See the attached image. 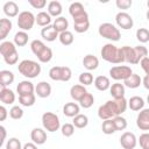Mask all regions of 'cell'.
<instances>
[{
  "label": "cell",
  "instance_id": "6da1fadb",
  "mask_svg": "<svg viewBox=\"0 0 149 149\" xmlns=\"http://www.w3.org/2000/svg\"><path fill=\"white\" fill-rule=\"evenodd\" d=\"M127 109V100L126 98L113 99L106 101L104 105L99 106L98 108V116L101 120L113 119L114 116H119L125 113Z\"/></svg>",
  "mask_w": 149,
  "mask_h": 149
},
{
  "label": "cell",
  "instance_id": "7a4b0ae2",
  "mask_svg": "<svg viewBox=\"0 0 149 149\" xmlns=\"http://www.w3.org/2000/svg\"><path fill=\"white\" fill-rule=\"evenodd\" d=\"M123 62H127L129 64H139V62L148 56V49L144 45H136V47H129L123 45L121 47Z\"/></svg>",
  "mask_w": 149,
  "mask_h": 149
},
{
  "label": "cell",
  "instance_id": "3957f363",
  "mask_svg": "<svg viewBox=\"0 0 149 149\" xmlns=\"http://www.w3.org/2000/svg\"><path fill=\"white\" fill-rule=\"evenodd\" d=\"M100 55H101L102 59L108 63H113V64L123 63V56H122L121 48H118L116 45H114L112 43H106L101 48Z\"/></svg>",
  "mask_w": 149,
  "mask_h": 149
},
{
  "label": "cell",
  "instance_id": "277c9868",
  "mask_svg": "<svg viewBox=\"0 0 149 149\" xmlns=\"http://www.w3.org/2000/svg\"><path fill=\"white\" fill-rule=\"evenodd\" d=\"M0 54L8 65H15L19 61V52L16 50V47L10 41H3L0 43Z\"/></svg>",
  "mask_w": 149,
  "mask_h": 149
},
{
  "label": "cell",
  "instance_id": "5b68a950",
  "mask_svg": "<svg viewBox=\"0 0 149 149\" xmlns=\"http://www.w3.org/2000/svg\"><path fill=\"white\" fill-rule=\"evenodd\" d=\"M17 70L23 77L33 79V78H36L41 73L42 69H41L40 63H37L35 61H31V59H23L19 63Z\"/></svg>",
  "mask_w": 149,
  "mask_h": 149
},
{
  "label": "cell",
  "instance_id": "8992f818",
  "mask_svg": "<svg viewBox=\"0 0 149 149\" xmlns=\"http://www.w3.org/2000/svg\"><path fill=\"white\" fill-rule=\"evenodd\" d=\"M98 33L101 37L104 38H107L109 41H113V42H116L120 40L121 37V31L120 29L113 24V23H109V22H104L99 26L98 28Z\"/></svg>",
  "mask_w": 149,
  "mask_h": 149
},
{
  "label": "cell",
  "instance_id": "52a82bcc",
  "mask_svg": "<svg viewBox=\"0 0 149 149\" xmlns=\"http://www.w3.org/2000/svg\"><path fill=\"white\" fill-rule=\"evenodd\" d=\"M42 126L44 130L54 133L61 128V121L59 116L52 112H45L42 115Z\"/></svg>",
  "mask_w": 149,
  "mask_h": 149
},
{
  "label": "cell",
  "instance_id": "ba28073f",
  "mask_svg": "<svg viewBox=\"0 0 149 149\" xmlns=\"http://www.w3.org/2000/svg\"><path fill=\"white\" fill-rule=\"evenodd\" d=\"M49 77L55 81H69L72 77V71L69 66H52L49 70Z\"/></svg>",
  "mask_w": 149,
  "mask_h": 149
},
{
  "label": "cell",
  "instance_id": "9c48e42d",
  "mask_svg": "<svg viewBox=\"0 0 149 149\" xmlns=\"http://www.w3.org/2000/svg\"><path fill=\"white\" fill-rule=\"evenodd\" d=\"M35 24V15L29 10H23L17 15V26L22 31H29Z\"/></svg>",
  "mask_w": 149,
  "mask_h": 149
},
{
  "label": "cell",
  "instance_id": "30bf717a",
  "mask_svg": "<svg viewBox=\"0 0 149 149\" xmlns=\"http://www.w3.org/2000/svg\"><path fill=\"white\" fill-rule=\"evenodd\" d=\"M132 73H133V70L130 69V66H127V65H116L109 69L111 78L116 81L127 79Z\"/></svg>",
  "mask_w": 149,
  "mask_h": 149
},
{
  "label": "cell",
  "instance_id": "8fae6325",
  "mask_svg": "<svg viewBox=\"0 0 149 149\" xmlns=\"http://www.w3.org/2000/svg\"><path fill=\"white\" fill-rule=\"evenodd\" d=\"M115 22H116V26L123 30H129L134 26V20L132 15H129L126 12H119L115 15Z\"/></svg>",
  "mask_w": 149,
  "mask_h": 149
},
{
  "label": "cell",
  "instance_id": "7c38bea8",
  "mask_svg": "<svg viewBox=\"0 0 149 149\" xmlns=\"http://www.w3.org/2000/svg\"><path fill=\"white\" fill-rule=\"evenodd\" d=\"M120 144L123 149H134L137 144V139H136L134 133L125 132L120 136Z\"/></svg>",
  "mask_w": 149,
  "mask_h": 149
},
{
  "label": "cell",
  "instance_id": "4fadbf2b",
  "mask_svg": "<svg viewBox=\"0 0 149 149\" xmlns=\"http://www.w3.org/2000/svg\"><path fill=\"white\" fill-rule=\"evenodd\" d=\"M136 126L141 130H144V132L149 130V109L148 108H143L140 111L136 118Z\"/></svg>",
  "mask_w": 149,
  "mask_h": 149
},
{
  "label": "cell",
  "instance_id": "5bb4252c",
  "mask_svg": "<svg viewBox=\"0 0 149 149\" xmlns=\"http://www.w3.org/2000/svg\"><path fill=\"white\" fill-rule=\"evenodd\" d=\"M73 28L76 33H85L90 28V20H88V14L81 17H78L76 20H73Z\"/></svg>",
  "mask_w": 149,
  "mask_h": 149
},
{
  "label": "cell",
  "instance_id": "9a60e30c",
  "mask_svg": "<svg viewBox=\"0 0 149 149\" xmlns=\"http://www.w3.org/2000/svg\"><path fill=\"white\" fill-rule=\"evenodd\" d=\"M30 139L33 143H35L36 146L44 144L47 142V133L42 128H34L30 132Z\"/></svg>",
  "mask_w": 149,
  "mask_h": 149
},
{
  "label": "cell",
  "instance_id": "2e32d148",
  "mask_svg": "<svg viewBox=\"0 0 149 149\" xmlns=\"http://www.w3.org/2000/svg\"><path fill=\"white\" fill-rule=\"evenodd\" d=\"M35 95L40 98H48L51 94V85L48 81H40L35 86Z\"/></svg>",
  "mask_w": 149,
  "mask_h": 149
},
{
  "label": "cell",
  "instance_id": "e0dca14e",
  "mask_svg": "<svg viewBox=\"0 0 149 149\" xmlns=\"http://www.w3.org/2000/svg\"><path fill=\"white\" fill-rule=\"evenodd\" d=\"M41 36L47 42H54V41H56V38H58V33L56 31V29L54 28L52 24H49V26L42 28Z\"/></svg>",
  "mask_w": 149,
  "mask_h": 149
},
{
  "label": "cell",
  "instance_id": "ac0fdd59",
  "mask_svg": "<svg viewBox=\"0 0 149 149\" xmlns=\"http://www.w3.org/2000/svg\"><path fill=\"white\" fill-rule=\"evenodd\" d=\"M83 66L86 70H88V72L98 69V66H99V59H98V57L94 56V55H92V54H87L83 58Z\"/></svg>",
  "mask_w": 149,
  "mask_h": 149
},
{
  "label": "cell",
  "instance_id": "d6986e66",
  "mask_svg": "<svg viewBox=\"0 0 149 149\" xmlns=\"http://www.w3.org/2000/svg\"><path fill=\"white\" fill-rule=\"evenodd\" d=\"M12 28H13V23H12L10 19H7V17L0 19V41L3 42L6 40L8 34L10 33Z\"/></svg>",
  "mask_w": 149,
  "mask_h": 149
},
{
  "label": "cell",
  "instance_id": "ffe728a7",
  "mask_svg": "<svg viewBox=\"0 0 149 149\" xmlns=\"http://www.w3.org/2000/svg\"><path fill=\"white\" fill-rule=\"evenodd\" d=\"M69 13H70V15L72 16L73 20L87 14V12L85 10V8H84L81 2H72L70 5V7H69Z\"/></svg>",
  "mask_w": 149,
  "mask_h": 149
},
{
  "label": "cell",
  "instance_id": "44dd1931",
  "mask_svg": "<svg viewBox=\"0 0 149 149\" xmlns=\"http://www.w3.org/2000/svg\"><path fill=\"white\" fill-rule=\"evenodd\" d=\"M34 91H35V86L29 80H22L16 86V92L19 93V95H24V94L34 93Z\"/></svg>",
  "mask_w": 149,
  "mask_h": 149
},
{
  "label": "cell",
  "instance_id": "7402d4cb",
  "mask_svg": "<svg viewBox=\"0 0 149 149\" xmlns=\"http://www.w3.org/2000/svg\"><path fill=\"white\" fill-rule=\"evenodd\" d=\"M80 112V106L77 102H66L63 106V114L68 118H74Z\"/></svg>",
  "mask_w": 149,
  "mask_h": 149
},
{
  "label": "cell",
  "instance_id": "603a6c76",
  "mask_svg": "<svg viewBox=\"0 0 149 149\" xmlns=\"http://www.w3.org/2000/svg\"><path fill=\"white\" fill-rule=\"evenodd\" d=\"M2 9H3V13L7 16V19L8 17H15V16L19 15V6H17V3L15 1L5 2Z\"/></svg>",
  "mask_w": 149,
  "mask_h": 149
},
{
  "label": "cell",
  "instance_id": "cb8c5ba5",
  "mask_svg": "<svg viewBox=\"0 0 149 149\" xmlns=\"http://www.w3.org/2000/svg\"><path fill=\"white\" fill-rule=\"evenodd\" d=\"M85 93H87V90H86L85 86H83V85H80V84L72 85L71 88H70V95H71V98H72L74 101H79V100L83 98V95H84Z\"/></svg>",
  "mask_w": 149,
  "mask_h": 149
},
{
  "label": "cell",
  "instance_id": "d4e9b609",
  "mask_svg": "<svg viewBox=\"0 0 149 149\" xmlns=\"http://www.w3.org/2000/svg\"><path fill=\"white\" fill-rule=\"evenodd\" d=\"M62 12H63V7H62V3L59 2V1H57V0H52V1H50L49 3H48V14L52 17H58V16H61V14H62Z\"/></svg>",
  "mask_w": 149,
  "mask_h": 149
},
{
  "label": "cell",
  "instance_id": "484cf974",
  "mask_svg": "<svg viewBox=\"0 0 149 149\" xmlns=\"http://www.w3.org/2000/svg\"><path fill=\"white\" fill-rule=\"evenodd\" d=\"M108 90H109L111 95H112L114 99L123 98V97H125V93H126V91H125V86H123V84H121L120 81H116V83L112 84V85L109 86Z\"/></svg>",
  "mask_w": 149,
  "mask_h": 149
},
{
  "label": "cell",
  "instance_id": "4316f807",
  "mask_svg": "<svg viewBox=\"0 0 149 149\" xmlns=\"http://www.w3.org/2000/svg\"><path fill=\"white\" fill-rule=\"evenodd\" d=\"M144 104H146V102H144V100H143V98H142V97L134 95V97H132V98L127 101V107H129L132 111L137 112V111L143 109Z\"/></svg>",
  "mask_w": 149,
  "mask_h": 149
},
{
  "label": "cell",
  "instance_id": "83f0119b",
  "mask_svg": "<svg viewBox=\"0 0 149 149\" xmlns=\"http://www.w3.org/2000/svg\"><path fill=\"white\" fill-rule=\"evenodd\" d=\"M141 84H142V78L134 72L127 79L123 80V86L129 87V88H137Z\"/></svg>",
  "mask_w": 149,
  "mask_h": 149
},
{
  "label": "cell",
  "instance_id": "f1b7e54d",
  "mask_svg": "<svg viewBox=\"0 0 149 149\" xmlns=\"http://www.w3.org/2000/svg\"><path fill=\"white\" fill-rule=\"evenodd\" d=\"M93 83H94L95 88L99 90V91H106L111 86L109 78L106 77V76H98V77H95L94 80H93Z\"/></svg>",
  "mask_w": 149,
  "mask_h": 149
},
{
  "label": "cell",
  "instance_id": "f546056e",
  "mask_svg": "<svg viewBox=\"0 0 149 149\" xmlns=\"http://www.w3.org/2000/svg\"><path fill=\"white\" fill-rule=\"evenodd\" d=\"M51 20H52L51 16L47 12H40L35 16V23L40 27H47V26L51 24Z\"/></svg>",
  "mask_w": 149,
  "mask_h": 149
},
{
  "label": "cell",
  "instance_id": "4dcf8cb0",
  "mask_svg": "<svg viewBox=\"0 0 149 149\" xmlns=\"http://www.w3.org/2000/svg\"><path fill=\"white\" fill-rule=\"evenodd\" d=\"M52 26H54V28L56 29V31L59 34V33H62V31L68 30L69 21H68V19H66V17H64V16H58V17H56V19H55V21H54Z\"/></svg>",
  "mask_w": 149,
  "mask_h": 149
},
{
  "label": "cell",
  "instance_id": "1f68e13d",
  "mask_svg": "<svg viewBox=\"0 0 149 149\" xmlns=\"http://www.w3.org/2000/svg\"><path fill=\"white\" fill-rule=\"evenodd\" d=\"M28 40H29V36L27 34V31H17L15 35H14V41L13 43L15 44V47H24L27 43H28Z\"/></svg>",
  "mask_w": 149,
  "mask_h": 149
},
{
  "label": "cell",
  "instance_id": "d6a6232c",
  "mask_svg": "<svg viewBox=\"0 0 149 149\" xmlns=\"http://www.w3.org/2000/svg\"><path fill=\"white\" fill-rule=\"evenodd\" d=\"M14 79H15V77H14V73L12 71H9V70H1L0 71V84L8 86L14 81Z\"/></svg>",
  "mask_w": 149,
  "mask_h": 149
},
{
  "label": "cell",
  "instance_id": "836d02e7",
  "mask_svg": "<svg viewBox=\"0 0 149 149\" xmlns=\"http://www.w3.org/2000/svg\"><path fill=\"white\" fill-rule=\"evenodd\" d=\"M36 101V95L35 93H29V94H24V95H19V102L24 106V107H30L35 104Z\"/></svg>",
  "mask_w": 149,
  "mask_h": 149
},
{
  "label": "cell",
  "instance_id": "e575fe53",
  "mask_svg": "<svg viewBox=\"0 0 149 149\" xmlns=\"http://www.w3.org/2000/svg\"><path fill=\"white\" fill-rule=\"evenodd\" d=\"M72 125H73L76 128H79V129L85 128V127L88 125V118H87L85 114H80V113H79L78 115H76V116L73 118Z\"/></svg>",
  "mask_w": 149,
  "mask_h": 149
},
{
  "label": "cell",
  "instance_id": "d590c367",
  "mask_svg": "<svg viewBox=\"0 0 149 149\" xmlns=\"http://www.w3.org/2000/svg\"><path fill=\"white\" fill-rule=\"evenodd\" d=\"M58 40L63 45H70L73 43L74 37L70 30H65V31H62L58 34Z\"/></svg>",
  "mask_w": 149,
  "mask_h": 149
},
{
  "label": "cell",
  "instance_id": "8d00e7d4",
  "mask_svg": "<svg viewBox=\"0 0 149 149\" xmlns=\"http://www.w3.org/2000/svg\"><path fill=\"white\" fill-rule=\"evenodd\" d=\"M52 58V50L51 48L49 47H44V49L40 52V55L37 56V59L41 62V63H49Z\"/></svg>",
  "mask_w": 149,
  "mask_h": 149
},
{
  "label": "cell",
  "instance_id": "74e56055",
  "mask_svg": "<svg viewBox=\"0 0 149 149\" xmlns=\"http://www.w3.org/2000/svg\"><path fill=\"white\" fill-rule=\"evenodd\" d=\"M78 80H79L80 85H83V86H88V85L93 84L94 78H93V74H92L91 72L86 71V72H81V73L79 74Z\"/></svg>",
  "mask_w": 149,
  "mask_h": 149
},
{
  "label": "cell",
  "instance_id": "f35d334b",
  "mask_svg": "<svg viewBox=\"0 0 149 149\" xmlns=\"http://www.w3.org/2000/svg\"><path fill=\"white\" fill-rule=\"evenodd\" d=\"M78 102H79L80 107H83V108H90L94 104V97H93V94H91V93L87 92V93H85L83 95V98Z\"/></svg>",
  "mask_w": 149,
  "mask_h": 149
},
{
  "label": "cell",
  "instance_id": "ab89813d",
  "mask_svg": "<svg viewBox=\"0 0 149 149\" xmlns=\"http://www.w3.org/2000/svg\"><path fill=\"white\" fill-rule=\"evenodd\" d=\"M101 130L104 134L106 135H111L113 133H115V127H114V123L112 121V119H108V120H104L102 121V125H101Z\"/></svg>",
  "mask_w": 149,
  "mask_h": 149
},
{
  "label": "cell",
  "instance_id": "60d3db41",
  "mask_svg": "<svg viewBox=\"0 0 149 149\" xmlns=\"http://www.w3.org/2000/svg\"><path fill=\"white\" fill-rule=\"evenodd\" d=\"M44 47H45V44L41 41V40H33L31 42H30V49H31V51H33V54L37 57L38 55H40V52L44 49Z\"/></svg>",
  "mask_w": 149,
  "mask_h": 149
},
{
  "label": "cell",
  "instance_id": "b9f144b4",
  "mask_svg": "<svg viewBox=\"0 0 149 149\" xmlns=\"http://www.w3.org/2000/svg\"><path fill=\"white\" fill-rule=\"evenodd\" d=\"M112 121H113V123H114V127H115V130H116V132H118V130H125V129L127 128V120H126L123 116H121V115L114 116V118L112 119Z\"/></svg>",
  "mask_w": 149,
  "mask_h": 149
},
{
  "label": "cell",
  "instance_id": "7bdbcfd3",
  "mask_svg": "<svg viewBox=\"0 0 149 149\" xmlns=\"http://www.w3.org/2000/svg\"><path fill=\"white\" fill-rule=\"evenodd\" d=\"M0 100L5 104V105H12L14 101H15V93L9 90V88H6L5 93L2 94V97L0 98Z\"/></svg>",
  "mask_w": 149,
  "mask_h": 149
},
{
  "label": "cell",
  "instance_id": "ee69618b",
  "mask_svg": "<svg viewBox=\"0 0 149 149\" xmlns=\"http://www.w3.org/2000/svg\"><path fill=\"white\" fill-rule=\"evenodd\" d=\"M136 38L140 43H147L149 41V30L147 28H139L136 30Z\"/></svg>",
  "mask_w": 149,
  "mask_h": 149
},
{
  "label": "cell",
  "instance_id": "f6af8a7d",
  "mask_svg": "<svg viewBox=\"0 0 149 149\" xmlns=\"http://www.w3.org/2000/svg\"><path fill=\"white\" fill-rule=\"evenodd\" d=\"M9 116L13 120H20L23 116V109L20 106H13L9 109Z\"/></svg>",
  "mask_w": 149,
  "mask_h": 149
},
{
  "label": "cell",
  "instance_id": "bcb514c9",
  "mask_svg": "<svg viewBox=\"0 0 149 149\" xmlns=\"http://www.w3.org/2000/svg\"><path fill=\"white\" fill-rule=\"evenodd\" d=\"M61 132H62V135L63 136L70 137L74 133V126L72 123H64L63 126H61Z\"/></svg>",
  "mask_w": 149,
  "mask_h": 149
},
{
  "label": "cell",
  "instance_id": "7dc6e473",
  "mask_svg": "<svg viewBox=\"0 0 149 149\" xmlns=\"http://www.w3.org/2000/svg\"><path fill=\"white\" fill-rule=\"evenodd\" d=\"M6 149H22V143L16 137H10L6 143Z\"/></svg>",
  "mask_w": 149,
  "mask_h": 149
},
{
  "label": "cell",
  "instance_id": "c3c4849f",
  "mask_svg": "<svg viewBox=\"0 0 149 149\" xmlns=\"http://www.w3.org/2000/svg\"><path fill=\"white\" fill-rule=\"evenodd\" d=\"M140 147L142 149H149V133H143L139 139Z\"/></svg>",
  "mask_w": 149,
  "mask_h": 149
},
{
  "label": "cell",
  "instance_id": "681fc988",
  "mask_svg": "<svg viewBox=\"0 0 149 149\" xmlns=\"http://www.w3.org/2000/svg\"><path fill=\"white\" fill-rule=\"evenodd\" d=\"M28 3L31 7H34L35 9H43L47 6L45 0H28Z\"/></svg>",
  "mask_w": 149,
  "mask_h": 149
},
{
  "label": "cell",
  "instance_id": "f907efd6",
  "mask_svg": "<svg viewBox=\"0 0 149 149\" xmlns=\"http://www.w3.org/2000/svg\"><path fill=\"white\" fill-rule=\"evenodd\" d=\"M115 5L119 9H128V8L132 7L133 1L132 0H116Z\"/></svg>",
  "mask_w": 149,
  "mask_h": 149
},
{
  "label": "cell",
  "instance_id": "816d5d0a",
  "mask_svg": "<svg viewBox=\"0 0 149 149\" xmlns=\"http://www.w3.org/2000/svg\"><path fill=\"white\" fill-rule=\"evenodd\" d=\"M139 63H140L142 70L144 71V73L146 74H149V58H148V56L147 57H143Z\"/></svg>",
  "mask_w": 149,
  "mask_h": 149
},
{
  "label": "cell",
  "instance_id": "f5cc1de1",
  "mask_svg": "<svg viewBox=\"0 0 149 149\" xmlns=\"http://www.w3.org/2000/svg\"><path fill=\"white\" fill-rule=\"evenodd\" d=\"M6 137H7V130H6V128L3 126L0 125V148L3 146Z\"/></svg>",
  "mask_w": 149,
  "mask_h": 149
},
{
  "label": "cell",
  "instance_id": "db71d44e",
  "mask_svg": "<svg viewBox=\"0 0 149 149\" xmlns=\"http://www.w3.org/2000/svg\"><path fill=\"white\" fill-rule=\"evenodd\" d=\"M8 116V111L5 106L0 105V121H5Z\"/></svg>",
  "mask_w": 149,
  "mask_h": 149
},
{
  "label": "cell",
  "instance_id": "11a10c76",
  "mask_svg": "<svg viewBox=\"0 0 149 149\" xmlns=\"http://www.w3.org/2000/svg\"><path fill=\"white\" fill-rule=\"evenodd\" d=\"M22 149H37V146L33 142H28L24 146H22Z\"/></svg>",
  "mask_w": 149,
  "mask_h": 149
},
{
  "label": "cell",
  "instance_id": "9f6ffc18",
  "mask_svg": "<svg viewBox=\"0 0 149 149\" xmlns=\"http://www.w3.org/2000/svg\"><path fill=\"white\" fill-rule=\"evenodd\" d=\"M143 86L146 87V88H149V84H148V74H146V77H144V79H143Z\"/></svg>",
  "mask_w": 149,
  "mask_h": 149
},
{
  "label": "cell",
  "instance_id": "6f0895ef",
  "mask_svg": "<svg viewBox=\"0 0 149 149\" xmlns=\"http://www.w3.org/2000/svg\"><path fill=\"white\" fill-rule=\"evenodd\" d=\"M6 88H7V86H5V85H2V84H0V98L2 97V94L5 93V91H6Z\"/></svg>",
  "mask_w": 149,
  "mask_h": 149
}]
</instances>
